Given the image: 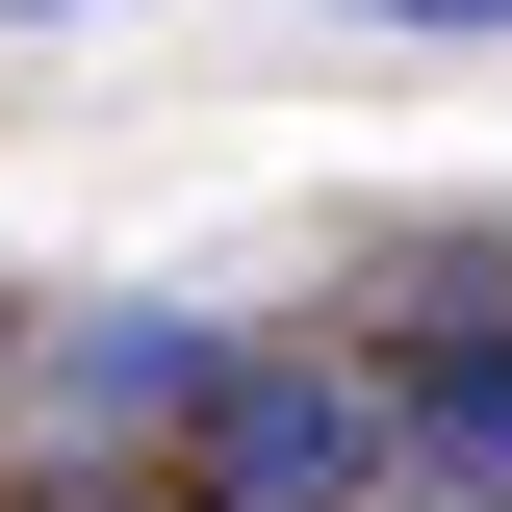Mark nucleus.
Masks as SVG:
<instances>
[{"mask_svg":"<svg viewBox=\"0 0 512 512\" xmlns=\"http://www.w3.org/2000/svg\"><path fill=\"white\" fill-rule=\"evenodd\" d=\"M205 384H231V333H205V308H103V333H52V410H77V436L205 410Z\"/></svg>","mask_w":512,"mask_h":512,"instance_id":"nucleus-3","label":"nucleus"},{"mask_svg":"<svg viewBox=\"0 0 512 512\" xmlns=\"http://www.w3.org/2000/svg\"><path fill=\"white\" fill-rule=\"evenodd\" d=\"M359 26H512V0H359Z\"/></svg>","mask_w":512,"mask_h":512,"instance_id":"nucleus-4","label":"nucleus"},{"mask_svg":"<svg viewBox=\"0 0 512 512\" xmlns=\"http://www.w3.org/2000/svg\"><path fill=\"white\" fill-rule=\"evenodd\" d=\"M384 436L436 461V512H512V333H436V359L384 384Z\"/></svg>","mask_w":512,"mask_h":512,"instance_id":"nucleus-2","label":"nucleus"},{"mask_svg":"<svg viewBox=\"0 0 512 512\" xmlns=\"http://www.w3.org/2000/svg\"><path fill=\"white\" fill-rule=\"evenodd\" d=\"M180 436L231 461L205 512H384V487H410V436H384V384H359V359H231Z\"/></svg>","mask_w":512,"mask_h":512,"instance_id":"nucleus-1","label":"nucleus"},{"mask_svg":"<svg viewBox=\"0 0 512 512\" xmlns=\"http://www.w3.org/2000/svg\"><path fill=\"white\" fill-rule=\"evenodd\" d=\"M0 333H26V308H0Z\"/></svg>","mask_w":512,"mask_h":512,"instance_id":"nucleus-5","label":"nucleus"}]
</instances>
